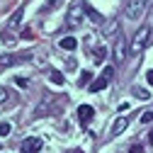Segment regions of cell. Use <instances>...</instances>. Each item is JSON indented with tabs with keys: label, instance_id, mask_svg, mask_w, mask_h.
Masks as SVG:
<instances>
[{
	"label": "cell",
	"instance_id": "6da1fadb",
	"mask_svg": "<svg viewBox=\"0 0 153 153\" xmlns=\"http://www.w3.org/2000/svg\"><path fill=\"white\" fill-rule=\"evenodd\" d=\"M88 17V5H85V0H75V3L68 7V15H66V27L73 32V29H78L83 25V20Z\"/></svg>",
	"mask_w": 153,
	"mask_h": 153
},
{
	"label": "cell",
	"instance_id": "7a4b0ae2",
	"mask_svg": "<svg viewBox=\"0 0 153 153\" xmlns=\"http://www.w3.org/2000/svg\"><path fill=\"white\" fill-rule=\"evenodd\" d=\"M148 42H151V27L143 25V27H139L136 32H134L131 42H129V56H139L148 46Z\"/></svg>",
	"mask_w": 153,
	"mask_h": 153
},
{
	"label": "cell",
	"instance_id": "3957f363",
	"mask_svg": "<svg viewBox=\"0 0 153 153\" xmlns=\"http://www.w3.org/2000/svg\"><path fill=\"white\" fill-rule=\"evenodd\" d=\"M112 78H114V68L112 66H107V68H102V73L97 75V78H95L92 83H90V92H100V90H105L109 83H112Z\"/></svg>",
	"mask_w": 153,
	"mask_h": 153
},
{
	"label": "cell",
	"instance_id": "277c9868",
	"mask_svg": "<svg viewBox=\"0 0 153 153\" xmlns=\"http://www.w3.org/2000/svg\"><path fill=\"white\" fill-rule=\"evenodd\" d=\"M56 105H59V100H56L53 95H44V97L39 100V105L34 107V114L36 117H46L49 112H56Z\"/></svg>",
	"mask_w": 153,
	"mask_h": 153
},
{
	"label": "cell",
	"instance_id": "5b68a950",
	"mask_svg": "<svg viewBox=\"0 0 153 153\" xmlns=\"http://www.w3.org/2000/svg\"><path fill=\"white\" fill-rule=\"evenodd\" d=\"M141 15H146V3L143 0H129L126 3V17L129 20H139Z\"/></svg>",
	"mask_w": 153,
	"mask_h": 153
},
{
	"label": "cell",
	"instance_id": "8992f818",
	"mask_svg": "<svg viewBox=\"0 0 153 153\" xmlns=\"http://www.w3.org/2000/svg\"><path fill=\"white\" fill-rule=\"evenodd\" d=\"M39 151H42V139H36V136L25 139L20 146V153H39Z\"/></svg>",
	"mask_w": 153,
	"mask_h": 153
},
{
	"label": "cell",
	"instance_id": "52a82bcc",
	"mask_svg": "<svg viewBox=\"0 0 153 153\" xmlns=\"http://www.w3.org/2000/svg\"><path fill=\"white\" fill-rule=\"evenodd\" d=\"M92 117H95V109L90 105H80L78 107V122H80V126H88L92 122Z\"/></svg>",
	"mask_w": 153,
	"mask_h": 153
},
{
	"label": "cell",
	"instance_id": "ba28073f",
	"mask_svg": "<svg viewBox=\"0 0 153 153\" xmlns=\"http://www.w3.org/2000/svg\"><path fill=\"white\" fill-rule=\"evenodd\" d=\"M124 53H126V39L117 36V42H114V63H124Z\"/></svg>",
	"mask_w": 153,
	"mask_h": 153
},
{
	"label": "cell",
	"instance_id": "9c48e42d",
	"mask_svg": "<svg viewBox=\"0 0 153 153\" xmlns=\"http://www.w3.org/2000/svg\"><path fill=\"white\" fill-rule=\"evenodd\" d=\"M126 126H129V117H117L114 124H112V131H109V134H112V136H119Z\"/></svg>",
	"mask_w": 153,
	"mask_h": 153
},
{
	"label": "cell",
	"instance_id": "30bf717a",
	"mask_svg": "<svg viewBox=\"0 0 153 153\" xmlns=\"http://www.w3.org/2000/svg\"><path fill=\"white\" fill-rule=\"evenodd\" d=\"M102 34H105V36H114V34H119V20H117V17H112V20L105 25Z\"/></svg>",
	"mask_w": 153,
	"mask_h": 153
},
{
	"label": "cell",
	"instance_id": "8fae6325",
	"mask_svg": "<svg viewBox=\"0 0 153 153\" xmlns=\"http://www.w3.org/2000/svg\"><path fill=\"white\" fill-rule=\"evenodd\" d=\"M15 63H17V59H15L12 53H0V68H10Z\"/></svg>",
	"mask_w": 153,
	"mask_h": 153
},
{
	"label": "cell",
	"instance_id": "7c38bea8",
	"mask_svg": "<svg viewBox=\"0 0 153 153\" xmlns=\"http://www.w3.org/2000/svg\"><path fill=\"white\" fill-rule=\"evenodd\" d=\"M75 46H78V42H75L73 36H63V39H61V49H66V51H75Z\"/></svg>",
	"mask_w": 153,
	"mask_h": 153
},
{
	"label": "cell",
	"instance_id": "4fadbf2b",
	"mask_svg": "<svg viewBox=\"0 0 153 153\" xmlns=\"http://www.w3.org/2000/svg\"><path fill=\"white\" fill-rule=\"evenodd\" d=\"M88 17H90V22H95V25H102L105 20H102V15L95 10V7H88Z\"/></svg>",
	"mask_w": 153,
	"mask_h": 153
},
{
	"label": "cell",
	"instance_id": "5bb4252c",
	"mask_svg": "<svg viewBox=\"0 0 153 153\" xmlns=\"http://www.w3.org/2000/svg\"><path fill=\"white\" fill-rule=\"evenodd\" d=\"M3 42H5V44H10V46H12V44H15V42H17V36H15V34H12V32H10V29H5V32H3Z\"/></svg>",
	"mask_w": 153,
	"mask_h": 153
},
{
	"label": "cell",
	"instance_id": "9a60e30c",
	"mask_svg": "<svg viewBox=\"0 0 153 153\" xmlns=\"http://www.w3.org/2000/svg\"><path fill=\"white\" fill-rule=\"evenodd\" d=\"M63 80H66V78H63L59 71H51V83H53V85H63Z\"/></svg>",
	"mask_w": 153,
	"mask_h": 153
},
{
	"label": "cell",
	"instance_id": "2e32d148",
	"mask_svg": "<svg viewBox=\"0 0 153 153\" xmlns=\"http://www.w3.org/2000/svg\"><path fill=\"white\" fill-rule=\"evenodd\" d=\"M20 20H22V10H17V12L12 15V20H10V25H7V29H12V27H17V25H20Z\"/></svg>",
	"mask_w": 153,
	"mask_h": 153
},
{
	"label": "cell",
	"instance_id": "e0dca14e",
	"mask_svg": "<svg viewBox=\"0 0 153 153\" xmlns=\"http://www.w3.org/2000/svg\"><path fill=\"white\" fill-rule=\"evenodd\" d=\"M10 131H12V126H10L7 122H3V124H0V136H10Z\"/></svg>",
	"mask_w": 153,
	"mask_h": 153
},
{
	"label": "cell",
	"instance_id": "ac0fdd59",
	"mask_svg": "<svg viewBox=\"0 0 153 153\" xmlns=\"http://www.w3.org/2000/svg\"><path fill=\"white\" fill-rule=\"evenodd\" d=\"M134 92H136V97H141V100H148V97H151V92H146V90H141V88H134Z\"/></svg>",
	"mask_w": 153,
	"mask_h": 153
},
{
	"label": "cell",
	"instance_id": "d6986e66",
	"mask_svg": "<svg viewBox=\"0 0 153 153\" xmlns=\"http://www.w3.org/2000/svg\"><path fill=\"white\" fill-rule=\"evenodd\" d=\"M148 122H153V112H143L141 114V124H148Z\"/></svg>",
	"mask_w": 153,
	"mask_h": 153
},
{
	"label": "cell",
	"instance_id": "ffe728a7",
	"mask_svg": "<svg viewBox=\"0 0 153 153\" xmlns=\"http://www.w3.org/2000/svg\"><path fill=\"white\" fill-rule=\"evenodd\" d=\"M20 36H22V39H34V34H32V29H29V27H27V29H22V34H20Z\"/></svg>",
	"mask_w": 153,
	"mask_h": 153
},
{
	"label": "cell",
	"instance_id": "44dd1931",
	"mask_svg": "<svg viewBox=\"0 0 153 153\" xmlns=\"http://www.w3.org/2000/svg\"><path fill=\"white\" fill-rule=\"evenodd\" d=\"M129 153H143V146H141V143H134V146L129 148Z\"/></svg>",
	"mask_w": 153,
	"mask_h": 153
},
{
	"label": "cell",
	"instance_id": "7402d4cb",
	"mask_svg": "<svg viewBox=\"0 0 153 153\" xmlns=\"http://www.w3.org/2000/svg\"><path fill=\"white\" fill-rule=\"evenodd\" d=\"M105 53H107L105 49H97V51H95V61H102V59H105Z\"/></svg>",
	"mask_w": 153,
	"mask_h": 153
},
{
	"label": "cell",
	"instance_id": "603a6c76",
	"mask_svg": "<svg viewBox=\"0 0 153 153\" xmlns=\"http://www.w3.org/2000/svg\"><path fill=\"white\" fill-rule=\"evenodd\" d=\"M5 100H7V90H5V88H0V105H3Z\"/></svg>",
	"mask_w": 153,
	"mask_h": 153
},
{
	"label": "cell",
	"instance_id": "cb8c5ba5",
	"mask_svg": "<svg viewBox=\"0 0 153 153\" xmlns=\"http://www.w3.org/2000/svg\"><path fill=\"white\" fill-rule=\"evenodd\" d=\"M146 80H148V85H153V71H146Z\"/></svg>",
	"mask_w": 153,
	"mask_h": 153
},
{
	"label": "cell",
	"instance_id": "d4e9b609",
	"mask_svg": "<svg viewBox=\"0 0 153 153\" xmlns=\"http://www.w3.org/2000/svg\"><path fill=\"white\" fill-rule=\"evenodd\" d=\"M17 85H20V88H27V85H29V83H27V80H25V78H17Z\"/></svg>",
	"mask_w": 153,
	"mask_h": 153
},
{
	"label": "cell",
	"instance_id": "484cf974",
	"mask_svg": "<svg viewBox=\"0 0 153 153\" xmlns=\"http://www.w3.org/2000/svg\"><path fill=\"white\" fill-rule=\"evenodd\" d=\"M143 3H146V12H148V10L153 7V0H143Z\"/></svg>",
	"mask_w": 153,
	"mask_h": 153
},
{
	"label": "cell",
	"instance_id": "4316f807",
	"mask_svg": "<svg viewBox=\"0 0 153 153\" xmlns=\"http://www.w3.org/2000/svg\"><path fill=\"white\" fill-rule=\"evenodd\" d=\"M68 153H83V151H80V148H73V151H68Z\"/></svg>",
	"mask_w": 153,
	"mask_h": 153
}]
</instances>
